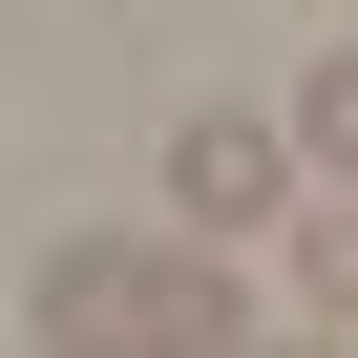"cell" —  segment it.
Listing matches in <instances>:
<instances>
[{
  "mask_svg": "<svg viewBox=\"0 0 358 358\" xmlns=\"http://www.w3.org/2000/svg\"><path fill=\"white\" fill-rule=\"evenodd\" d=\"M22 337L43 358H253L232 253H190V232H64L22 274Z\"/></svg>",
  "mask_w": 358,
  "mask_h": 358,
  "instance_id": "1",
  "label": "cell"
},
{
  "mask_svg": "<svg viewBox=\"0 0 358 358\" xmlns=\"http://www.w3.org/2000/svg\"><path fill=\"white\" fill-rule=\"evenodd\" d=\"M274 190H295V127H253V106H190V127H169V211H190V253H232Z\"/></svg>",
  "mask_w": 358,
  "mask_h": 358,
  "instance_id": "2",
  "label": "cell"
},
{
  "mask_svg": "<svg viewBox=\"0 0 358 358\" xmlns=\"http://www.w3.org/2000/svg\"><path fill=\"white\" fill-rule=\"evenodd\" d=\"M295 169H316V190H358V43L295 85Z\"/></svg>",
  "mask_w": 358,
  "mask_h": 358,
  "instance_id": "3",
  "label": "cell"
},
{
  "mask_svg": "<svg viewBox=\"0 0 358 358\" xmlns=\"http://www.w3.org/2000/svg\"><path fill=\"white\" fill-rule=\"evenodd\" d=\"M295 295H316V316H337V337H358V190H337V211H316V232H295Z\"/></svg>",
  "mask_w": 358,
  "mask_h": 358,
  "instance_id": "4",
  "label": "cell"
},
{
  "mask_svg": "<svg viewBox=\"0 0 358 358\" xmlns=\"http://www.w3.org/2000/svg\"><path fill=\"white\" fill-rule=\"evenodd\" d=\"M253 358H337V337H253Z\"/></svg>",
  "mask_w": 358,
  "mask_h": 358,
  "instance_id": "5",
  "label": "cell"
}]
</instances>
